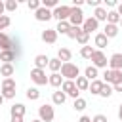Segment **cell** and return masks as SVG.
<instances>
[{
    "label": "cell",
    "mask_w": 122,
    "mask_h": 122,
    "mask_svg": "<svg viewBox=\"0 0 122 122\" xmlns=\"http://www.w3.org/2000/svg\"><path fill=\"white\" fill-rule=\"evenodd\" d=\"M30 80H32L36 86H46V84H48L46 71H42V69H32V71H30Z\"/></svg>",
    "instance_id": "8"
},
{
    "label": "cell",
    "mask_w": 122,
    "mask_h": 122,
    "mask_svg": "<svg viewBox=\"0 0 122 122\" xmlns=\"http://www.w3.org/2000/svg\"><path fill=\"white\" fill-rule=\"evenodd\" d=\"M61 65H63V63H61L57 57H53V59H50V63H48V69H50L51 72H59V71H61Z\"/></svg>",
    "instance_id": "30"
},
{
    "label": "cell",
    "mask_w": 122,
    "mask_h": 122,
    "mask_svg": "<svg viewBox=\"0 0 122 122\" xmlns=\"http://www.w3.org/2000/svg\"><path fill=\"white\" fill-rule=\"evenodd\" d=\"M51 101H53V105H63L65 101H67V95L59 90V92H53L51 93Z\"/></svg>",
    "instance_id": "24"
},
{
    "label": "cell",
    "mask_w": 122,
    "mask_h": 122,
    "mask_svg": "<svg viewBox=\"0 0 122 122\" xmlns=\"http://www.w3.org/2000/svg\"><path fill=\"white\" fill-rule=\"evenodd\" d=\"M101 88H103V80H99V78H97V80H92V82H90V88H88V90H90L93 95H99Z\"/></svg>",
    "instance_id": "23"
},
{
    "label": "cell",
    "mask_w": 122,
    "mask_h": 122,
    "mask_svg": "<svg viewBox=\"0 0 122 122\" xmlns=\"http://www.w3.org/2000/svg\"><path fill=\"white\" fill-rule=\"evenodd\" d=\"M71 57H72V53H71L69 48H59V51H57V59H59L61 63H69Z\"/></svg>",
    "instance_id": "18"
},
{
    "label": "cell",
    "mask_w": 122,
    "mask_h": 122,
    "mask_svg": "<svg viewBox=\"0 0 122 122\" xmlns=\"http://www.w3.org/2000/svg\"><path fill=\"white\" fill-rule=\"evenodd\" d=\"M69 15H71V6H57L55 10H51V17L59 21H69Z\"/></svg>",
    "instance_id": "7"
},
{
    "label": "cell",
    "mask_w": 122,
    "mask_h": 122,
    "mask_svg": "<svg viewBox=\"0 0 122 122\" xmlns=\"http://www.w3.org/2000/svg\"><path fill=\"white\" fill-rule=\"evenodd\" d=\"M2 103H4V95L0 93V105H2Z\"/></svg>",
    "instance_id": "49"
},
{
    "label": "cell",
    "mask_w": 122,
    "mask_h": 122,
    "mask_svg": "<svg viewBox=\"0 0 122 122\" xmlns=\"http://www.w3.org/2000/svg\"><path fill=\"white\" fill-rule=\"evenodd\" d=\"M10 112H11V116H23L25 114V105L23 103H13Z\"/></svg>",
    "instance_id": "25"
},
{
    "label": "cell",
    "mask_w": 122,
    "mask_h": 122,
    "mask_svg": "<svg viewBox=\"0 0 122 122\" xmlns=\"http://www.w3.org/2000/svg\"><path fill=\"white\" fill-rule=\"evenodd\" d=\"M48 84L53 86V88H61V84H63V76H61L59 72H51V74L48 76Z\"/></svg>",
    "instance_id": "17"
},
{
    "label": "cell",
    "mask_w": 122,
    "mask_h": 122,
    "mask_svg": "<svg viewBox=\"0 0 122 122\" xmlns=\"http://www.w3.org/2000/svg\"><path fill=\"white\" fill-rule=\"evenodd\" d=\"M118 120L122 122V103H120V107H118Z\"/></svg>",
    "instance_id": "48"
},
{
    "label": "cell",
    "mask_w": 122,
    "mask_h": 122,
    "mask_svg": "<svg viewBox=\"0 0 122 122\" xmlns=\"http://www.w3.org/2000/svg\"><path fill=\"white\" fill-rule=\"evenodd\" d=\"M4 6H6V11H15V10L19 8V2H17V0H6Z\"/></svg>",
    "instance_id": "36"
},
{
    "label": "cell",
    "mask_w": 122,
    "mask_h": 122,
    "mask_svg": "<svg viewBox=\"0 0 122 122\" xmlns=\"http://www.w3.org/2000/svg\"><path fill=\"white\" fill-rule=\"evenodd\" d=\"M105 6H109V8H116V2H114V0H105Z\"/></svg>",
    "instance_id": "42"
},
{
    "label": "cell",
    "mask_w": 122,
    "mask_h": 122,
    "mask_svg": "<svg viewBox=\"0 0 122 122\" xmlns=\"http://www.w3.org/2000/svg\"><path fill=\"white\" fill-rule=\"evenodd\" d=\"M92 63H93V67H95V69H107V65H109V59H107V55H105L101 50H93Z\"/></svg>",
    "instance_id": "5"
},
{
    "label": "cell",
    "mask_w": 122,
    "mask_h": 122,
    "mask_svg": "<svg viewBox=\"0 0 122 122\" xmlns=\"http://www.w3.org/2000/svg\"><path fill=\"white\" fill-rule=\"evenodd\" d=\"M109 67H111V71H122V53L120 51H116L109 57Z\"/></svg>",
    "instance_id": "9"
},
{
    "label": "cell",
    "mask_w": 122,
    "mask_h": 122,
    "mask_svg": "<svg viewBox=\"0 0 122 122\" xmlns=\"http://www.w3.org/2000/svg\"><path fill=\"white\" fill-rule=\"evenodd\" d=\"M10 48H11V38H10L6 32H0V50L6 51V50H10Z\"/></svg>",
    "instance_id": "20"
},
{
    "label": "cell",
    "mask_w": 122,
    "mask_h": 122,
    "mask_svg": "<svg viewBox=\"0 0 122 122\" xmlns=\"http://www.w3.org/2000/svg\"><path fill=\"white\" fill-rule=\"evenodd\" d=\"M99 29V21H95L93 17H86L84 19V23H82V30H86L88 34H92L93 30H97Z\"/></svg>",
    "instance_id": "10"
},
{
    "label": "cell",
    "mask_w": 122,
    "mask_h": 122,
    "mask_svg": "<svg viewBox=\"0 0 122 122\" xmlns=\"http://www.w3.org/2000/svg\"><path fill=\"white\" fill-rule=\"evenodd\" d=\"M38 118H40L42 122H51V120L55 118V111H53V107L48 105V103L40 105V107H38Z\"/></svg>",
    "instance_id": "4"
},
{
    "label": "cell",
    "mask_w": 122,
    "mask_h": 122,
    "mask_svg": "<svg viewBox=\"0 0 122 122\" xmlns=\"http://www.w3.org/2000/svg\"><path fill=\"white\" fill-rule=\"evenodd\" d=\"M92 122H109V120H107L105 114H95V116L92 118Z\"/></svg>",
    "instance_id": "40"
},
{
    "label": "cell",
    "mask_w": 122,
    "mask_h": 122,
    "mask_svg": "<svg viewBox=\"0 0 122 122\" xmlns=\"http://www.w3.org/2000/svg\"><path fill=\"white\" fill-rule=\"evenodd\" d=\"M103 34H105L109 40H111V38H114V36H118V25H109V23H105Z\"/></svg>",
    "instance_id": "15"
},
{
    "label": "cell",
    "mask_w": 122,
    "mask_h": 122,
    "mask_svg": "<svg viewBox=\"0 0 122 122\" xmlns=\"http://www.w3.org/2000/svg\"><path fill=\"white\" fill-rule=\"evenodd\" d=\"M4 11H6V6H4V2H2V0H0V17H2V15H4Z\"/></svg>",
    "instance_id": "46"
},
{
    "label": "cell",
    "mask_w": 122,
    "mask_h": 122,
    "mask_svg": "<svg viewBox=\"0 0 122 122\" xmlns=\"http://www.w3.org/2000/svg\"><path fill=\"white\" fill-rule=\"evenodd\" d=\"M11 122H23V116H11Z\"/></svg>",
    "instance_id": "47"
},
{
    "label": "cell",
    "mask_w": 122,
    "mask_h": 122,
    "mask_svg": "<svg viewBox=\"0 0 122 122\" xmlns=\"http://www.w3.org/2000/svg\"><path fill=\"white\" fill-rule=\"evenodd\" d=\"M116 13L122 17V2H120V4H116Z\"/></svg>",
    "instance_id": "45"
},
{
    "label": "cell",
    "mask_w": 122,
    "mask_h": 122,
    "mask_svg": "<svg viewBox=\"0 0 122 122\" xmlns=\"http://www.w3.org/2000/svg\"><path fill=\"white\" fill-rule=\"evenodd\" d=\"M13 72H15L13 63H2V67H0V74H2L4 78H11Z\"/></svg>",
    "instance_id": "16"
},
{
    "label": "cell",
    "mask_w": 122,
    "mask_h": 122,
    "mask_svg": "<svg viewBox=\"0 0 122 122\" xmlns=\"http://www.w3.org/2000/svg\"><path fill=\"white\" fill-rule=\"evenodd\" d=\"M112 92H122V82L114 84V86H112Z\"/></svg>",
    "instance_id": "43"
},
{
    "label": "cell",
    "mask_w": 122,
    "mask_h": 122,
    "mask_svg": "<svg viewBox=\"0 0 122 122\" xmlns=\"http://www.w3.org/2000/svg\"><path fill=\"white\" fill-rule=\"evenodd\" d=\"M84 11L80 10V8H72L71 6V15H69V25L71 27H82V23H84Z\"/></svg>",
    "instance_id": "3"
},
{
    "label": "cell",
    "mask_w": 122,
    "mask_h": 122,
    "mask_svg": "<svg viewBox=\"0 0 122 122\" xmlns=\"http://www.w3.org/2000/svg\"><path fill=\"white\" fill-rule=\"evenodd\" d=\"M103 82L105 84H111V86L122 82V71H111V69H107L103 72Z\"/></svg>",
    "instance_id": "6"
},
{
    "label": "cell",
    "mask_w": 122,
    "mask_h": 122,
    "mask_svg": "<svg viewBox=\"0 0 122 122\" xmlns=\"http://www.w3.org/2000/svg\"><path fill=\"white\" fill-rule=\"evenodd\" d=\"M86 107H88V103H86V99H82V97L74 99V103H72V109H74V111H78V112H82Z\"/></svg>",
    "instance_id": "32"
},
{
    "label": "cell",
    "mask_w": 122,
    "mask_h": 122,
    "mask_svg": "<svg viewBox=\"0 0 122 122\" xmlns=\"http://www.w3.org/2000/svg\"><path fill=\"white\" fill-rule=\"evenodd\" d=\"M93 44H95V48H97V50H101V51H103V50L109 46V38H107L103 32H97V34H95V38H93Z\"/></svg>",
    "instance_id": "13"
},
{
    "label": "cell",
    "mask_w": 122,
    "mask_h": 122,
    "mask_svg": "<svg viewBox=\"0 0 122 122\" xmlns=\"http://www.w3.org/2000/svg\"><path fill=\"white\" fill-rule=\"evenodd\" d=\"M118 25H122V17H120V23H118Z\"/></svg>",
    "instance_id": "51"
},
{
    "label": "cell",
    "mask_w": 122,
    "mask_h": 122,
    "mask_svg": "<svg viewBox=\"0 0 122 122\" xmlns=\"http://www.w3.org/2000/svg\"><path fill=\"white\" fill-rule=\"evenodd\" d=\"M11 25V19H10V15H2L0 17V32L4 30V29H8Z\"/></svg>",
    "instance_id": "37"
},
{
    "label": "cell",
    "mask_w": 122,
    "mask_h": 122,
    "mask_svg": "<svg viewBox=\"0 0 122 122\" xmlns=\"http://www.w3.org/2000/svg\"><path fill=\"white\" fill-rule=\"evenodd\" d=\"M88 40H90V34L80 29V32H78V36H76V42H78L80 46H88Z\"/></svg>",
    "instance_id": "31"
},
{
    "label": "cell",
    "mask_w": 122,
    "mask_h": 122,
    "mask_svg": "<svg viewBox=\"0 0 122 122\" xmlns=\"http://www.w3.org/2000/svg\"><path fill=\"white\" fill-rule=\"evenodd\" d=\"M84 76L92 82V80H97V76H99V72H97V69L93 67V65H90V67H86V71H84Z\"/></svg>",
    "instance_id": "22"
},
{
    "label": "cell",
    "mask_w": 122,
    "mask_h": 122,
    "mask_svg": "<svg viewBox=\"0 0 122 122\" xmlns=\"http://www.w3.org/2000/svg\"><path fill=\"white\" fill-rule=\"evenodd\" d=\"M61 76H63V80H76L78 76H80V69H78V65H74V63H63L61 65V72H59Z\"/></svg>",
    "instance_id": "1"
},
{
    "label": "cell",
    "mask_w": 122,
    "mask_h": 122,
    "mask_svg": "<svg viewBox=\"0 0 122 122\" xmlns=\"http://www.w3.org/2000/svg\"><path fill=\"white\" fill-rule=\"evenodd\" d=\"M61 92H63L67 97H72V99H78V97H80V92H78L74 80H63V84H61Z\"/></svg>",
    "instance_id": "2"
},
{
    "label": "cell",
    "mask_w": 122,
    "mask_h": 122,
    "mask_svg": "<svg viewBox=\"0 0 122 122\" xmlns=\"http://www.w3.org/2000/svg\"><path fill=\"white\" fill-rule=\"evenodd\" d=\"M40 6H42V4H40V0H29V2H27V8H29V10H32V11H36Z\"/></svg>",
    "instance_id": "39"
},
{
    "label": "cell",
    "mask_w": 122,
    "mask_h": 122,
    "mask_svg": "<svg viewBox=\"0 0 122 122\" xmlns=\"http://www.w3.org/2000/svg\"><path fill=\"white\" fill-rule=\"evenodd\" d=\"M78 122H92V118H90V116H86V114H82V116L78 118Z\"/></svg>",
    "instance_id": "44"
},
{
    "label": "cell",
    "mask_w": 122,
    "mask_h": 122,
    "mask_svg": "<svg viewBox=\"0 0 122 122\" xmlns=\"http://www.w3.org/2000/svg\"><path fill=\"white\" fill-rule=\"evenodd\" d=\"M69 29H71L69 21H59V23H57V27H55V32H57V34H67V32H69Z\"/></svg>",
    "instance_id": "28"
},
{
    "label": "cell",
    "mask_w": 122,
    "mask_h": 122,
    "mask_svg": "<svg viewBox=\"0 0 122 122\" xmlns=\"http://www.w3.org/2000/svg\"><path fill=\"white\" fill-rule=\"evenodd\" d=\"M74 84H76L78 92H86V90L90 88V80H88L86 76H78V78L74 80Z\"/></svg>",
    "instance_id": "19"
},
{
    "label": "cell",
    "mask_w": 122,
    "mask_h": 122,
    "mask_svg": "<svg viewBox=\"0 0 122 122\" xmlns=\"http://www.w3.org/2000/svg\"><path fill=\"white\" fill-rule=\"evenodd\" d=\"M38 97H40V90H38V88H29V90H27V99L36 101Z\"/></svg>",
    "instance_id": "35"
},
{
    "label": "cell",
    "mask_w": 122,
    "mask_h": 122,
    "mask_svg": "<svg viewBox=\"0 0 122 122\" xmlns=\"http://www.w3.org/2000/svg\"><path fill=\"white\" fill-rule=\"evenodd\" d=\"M15 88H17V84H15L13 78H4L2 80V92H10V90H15Z\"/></svg>",
    "instance_id": "27"
},
{
    "label": "cell",
    "mask_w": 122,
    "mask_h": 122,
    "mask_svg": "<svg viewBox=\"0 0 122 122\" xmlns=\"http://www.w3.org/2000/svg\"><path fill=\"white\" fill-rule=\"evenodd\" d=\"M48 63H50V57L48 55H44V53H40V55H36L34 57V69H46L48 67Z\"/></svg>",
    "instance_id": "14"
},
{
    "label": "cell",
    "mask_w": 122,
    "mask_h": 122,
    "mask_svg": "<svg viewBox=\"0 0 122 122\" xmlns=\"http://www.w3.org/2000/svg\"><path fill=\"white\" fill-rule=\"evenodd\" d=\"M80 29H82V27H71V29H69V32H67V36H69V38H72V40H76V36H78Z\"/></svg>",
    "instance_id": "38"
},
{
    "label": "cell",
    "mask_w": 122,
    "mask_h": 122,
    "mask_svg": "<svg viewBox=\"0 0 122 122\" xmlns=\"http://www.w3.org/2000/svg\"><path fill=\"white\" fill-rule=\"evenodd\" d=\"M112 93H114V92H112V86H111V84H105V82H103V88H101V92H99V95L107 99V97H111Z\"/></svg>",
    "instance_id": "33"
},
{
    "label": "cell",
    "mask_w": 122,
    "mask_h": 122,
    "mask_svg": "<svg viewBox=\"0 0 122 122\" xmlns=\"http://www.w3.org/2000/svg\"><path fill=\"white\" fill-rule=\"evenodd\" d=\"M80 55H82L84 59H92V55H93V48H92V46H82V48H80Z\"/></svg>",
    "instance_id": "34"
},
{
    "label": "cell",
    "mask_w": 122,
    "mask_h": 122,
    "mask_svg": "<svg viewBox=\"0 0 122 122\" xmlns=\"http://www.w3.org/2000/svg\"><path fill=\"white\" fill-rule=\"evenodd\" d=\"M107 23H109V25H118V23H120V15L116 13V10L107 11Z\"/></svg>",
    "instance_id": "26"
},
{
    "label": "cell",
    "mask_w": 122,
    "mask_h": 122,
    "mask_svg": "<svg viewBox=\"0 0 122 122\" xmlns=\"http://www.w3.org/2000/svg\"><path fill=\"white\" fill-rule=\"evenodd\" d=\"M34 17H36V21H40V23L50 21V19H51V10H46V8L40 6V8L34 11Z\"/></svg>",
    "instance_id": "11"
},
{
    "label": "cell",
    "mask_w": 122,
    "mask_h": 122,
    "mask_svg": "<svg viewBox=\"0 0 122 122\" xmlns=\"http://www.w3.org/2000/svg\"><path fill=\"white\" fill-rule=\"evenodd\" d=\"M40 38H42L46 44H55V40H57V32H55V29H46V30H42Z\"/></svg>",
    "instance_id": "12"
},
{
    "label": "cell",
    "mask_w": 122,
    "mask_h": 122,
    "mask_svg": "<svg viewBox=\"0 0 122 122\" xmlns=\"http://www.w3.org/2000/svg\"><path fill=\"white\" fill-rule=\"evenodd\" d=\"M88 4L93 6V8H99V6H101V0H88Z\"/></svg>",
    "instance_id": "41"
},
{
    "label": "cell",
    "mask_w": 122,
    "mask_h": 122,
    "mask_svg": "<svg viewBox=\"0 0 122 122\" xmlns=\"http://www.w3.org/2000/svg\"><path fill=\"white\" fill-rule=\"evenodd\" d=\"M30 122H42V120H40V118H34V120H30Z\"/></svg>",
    "instance_id": "50"
},
{
    "label": "cell",
    "mask_w": 122,
    "mask_h": 122,
    "mask_svg": "<svg viewBox=\"0 0 122 122\" xmlns=\"http://www.w3.org/2000/svg\"><path fill=\"white\" fill-rule=\"evenodd\" d=\"M92 17H93L95 21H105V23H107V10L99 6V8H95V11H93Z\"/></svg>",
    "instance_id": "21"
},
{
    "label": "cell",
    "mask_w": 122,
    "mask_h": 122,
    "mask_svg": "<svg viewBox=\"0 0 122 122\" xmlns=\"http://www.w3.org/2000/svg\"><path fill=\"white\" fill-rule=\"evenodd\" d=\"M0 61H4V63H11V61H15V55H13V51H11V50L0 51Z\"/></svg>",
    "instance_id": "29"
}]
</instances>
